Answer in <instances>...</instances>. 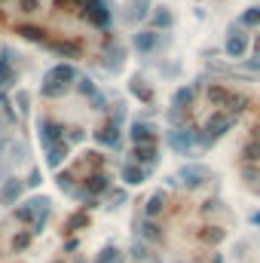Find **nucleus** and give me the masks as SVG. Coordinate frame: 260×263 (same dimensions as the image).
Listing matches in <instances>:
<instances>
[{
	"mask_svg": "<svg viewBox=\"0 0 260 263\" xmlns=\"http://www.w3.org/2000/svg\"><path fill=\"white\" fill-rule=\"evenodd\" d=\"M25 193V181H18V178H6L3 181V187H0V202L3 205H15L18 199Z\"/></svg>",
	"mask_w": 260,
	"mask_h": 263,
	"instance_id": "nucleus-8",
	"label": "nucleus"
},
{
	"mask_svg": "<svg viewBox=\"0 0 260 263\" xmlns=\"http://www.w3.org/2000/svg\"><path fill=\"white\" fill-rule=\"evenodd\" d=\"M95 141H98V144H104V147H120V126H117V123H110V126L98 129V132H95Z\"/></svg>",
	"mask_w": 260,
	"mask_h": 263,
	"instance_id": "nucleus-14",
	"label": "nucleus"
},
{
	"mask_svg": "<svg viewBox=\"0 0 260 263\" xmlns=\"http://www.w3.org/2000/svg\"><path fill=\"white\" fill-rule=\"evenodd\" d=\"M86 18L95 25V28H107L114 12L107 9V0H86Z\"/></svg>",
	"mask_w": 260,
	"mask_h": 263,
	"instance_id": "nucleus-6",
	"label": "nucleus"
},
{
	"mask_svg": "<svg viewBox=\"0 0 260 263\" xmlns=\"http://www.w3.org/2000/svg\"><path fill=\"white\" fill-rule=\"evenodd\" d=\"M135 230H138V239L141 242H162V227L156 223V220H141V223H135Z\"/></svg>",
	"mask_w": 260,
	"mask_h": 263,
	"instance_id": "nucleus-10",
	"label": "nucleus"
},
{
	"mask_svg": "<svg viewBox=\"0 0 260 263\" xmlns=\"http://www.w3.org/2000/svg\"><path fill=\"white\" fill-rule=\"evenodd\" d=\"M132 144H153L156 141V126L153 123H132V132H129Z\"/></svg>",
	"mask_w": 260,
	"mask_h": 263,
	"instance_id": "nucleus-9",
	"label": "nucleus"
},
{
	"mask_svg": "<svg viewBox=\"0 0 260 263\" xmlns=\"http://www.w3.org/2000/svg\"><path fill=\"white\" fill-rule=\"evenodd\" d=\"M117 260H120V251H117V248H104V251L95 257V263H117Z\"/></svg>",
	"mask_w": 260,
	"mask_h": 263,
	"instance_id": "nucleus-28",
	"label": "nucleus"
},
{
	"mask_svg": "<svg viewBox=\"0 0 260 263\" xmlns=\"http://www.w3.org/2000/svg\"><path fill=\"white\" fill-rule=\"evenodd\" d=\"M147 175H150V168H141V165H135V162H126V165H123V172H120V178H123L129 187L144 184V181H147Z\"/></svg>",
	"mask_w": 260,
	"mask_h": 263,
	"instance_id": "nucleus-11",
	"label": "nucleus"
},
{
	"mask_svg": "<svg viewBox=\"0 0 260 263\" xmlns=\"http://www.w3.org/2000/svg\"><path fill=\"white\" fill-rule=\"evenodd\" d=\"M132 6H135V12H132V15H138V18H144V15H147V6H150V3H147V0H135Z\"/></svg>",
	"mask_w": 260,
	"mask_h": 263,
	"instance_id": "nucleus-33",
	"label": "nucleus"
},
{
	"mask_svg": "<svg viewBox=\"0 0 260 263\" xmlns=\"http://www.w3.org/2000/svg\"><path fill=\"white\" fill-rule=\"evenodd\" d=\"M242 156H245V162H257V159H260V135L254 138V141H248V144H245Z\"/></svg>",
	"mask_w": 260,
	"mask_h": 263,
	"instance_id": "nucleus-22",
	"label": "nucleus"
},
{
	"mask_svg": "<svg viewBox=\"0 0 260 263\" xmlns=\"http://www.w3.org/2000/svg\"><path fill=\"white\" fill-rule=\"evenodd\" d=\"M25 184H28V187H37V184H40V172H37V168H34V172H31V178H28V181H25Z\"/></svg>",
	"mask_w": 260,
	"mask_h": 263,
	"instance_id": "nucleus-36",
	"label": "nucleus"
},
{
	"mask_svg": "<svg viewBox=\"0 0 260 263\" xmlns=\"http://www.w3.org/2000/svg\"><path fill=\"white\" fill-rule=\"evenodd\" d=\"M233 123H236L233 114H227V110H214V114L208 117V123H205V132H199V144H202V147H211L220 135H227V132L233 129Z\"/></svg>",
	"mask_w": 260,
	"mask_h": 263,
	"instance_id": "nucleus-1",
	"label": "nucleus"
},
{
	"mask_svg": "<svg viewBox=\"0 0 260 263\" xmlns=\"http://www.w3.org/2000/svg\"><path fill=\"white\" fill-rule=\"evenodd\" d=\"M15 83V73L9 67V49H3V59H0V86H12Z\"/></svg>",
	"mask_w": 260,
	"mask_h": 263,
	"instance_id": "nucleus-19",
	"label": "nucleus"
},
{
	"mask_svg": "<svg viewBox=\"0 0 260 263\" xmlns=\"http://www.w3.org/2000/svg\"><path fill=\"white\" fill-rule=\"evenodd\" d=\"M28 245H31V233H18V236L12 239V248H15V251H22V248H28Z\"/></svg>",
	"mask_w": 260,
	"mask_h": 263,
	"instance_id": "nucleus-31",
	"label": "nucleus"
},
{
	"mask_svg": "<svg viewBox=\"0 0 260 263\" xmlns=\"http://www.w3.org/2000/svg\"><path fill=\"white\" fill-rule=\"evenodd\" d=\"M104 187H107V178H104V175H95V178H92V184H89V190H86V193H89V196H95V193H101V190H104Z\"/></svg>",
	"mask_w": 260,
	"mask_h": 263,
	"instance_id": "nucleus-26",
	"label": "nucleus"
},
{
	"mask_svg": "<svg viewBox=\"0 0 260 263\" xmlns=\"http://www.w3.org/2000/svg\"><path fill=\"white\" fill-rule=\"evenodd\" d=\"M46 77L49 80H55V83H65V86H70V83H77V70H73V65H55L46 70Z\"/></svg>",
	"mask_w": 260,
	"mask_h": 263,
	"instance_id": "nucleus-13",
	"label": "nucleus"
},
{
	"mask_svg": "<svg viewBox=\"0 0 260 263\" xmlns=\"http://www.w3.org/2000/svg\"><path fill=\"white\" fill-rule=\"evenodd\" d=\"M199 236H202L205 242H220V239H224V230H217V227H205Z\"/></svg>",
	"mask_w": 260,
	"mask_h": 263,
	"instance_id": "nucleus-27",
	"label": "nucleus"
},
{
	"mask_svg": "<svg viewBox=\"0 0 260 263\" xmlns=\"http://www.w3.org/2000/svg\"><path fill=\"white\" fill-rule=\"evenodd\" d=\"M156 43H159V34H156V31H138L135 40H132V46H135L138 52H153Z\"/></svg>",
	"mask_w": 260,
	"mask_h": 263,
	"instance_id": "nucleus-12",
	"label": "nucleus"
},
{
	"mask_svg": "<svg viewBox=\"0 0 260 263\" xmlns=\"http://www.w3.org/2000/svg\"><path fill=\"white\" fill-rule=\"evenodd\" d=\"M132 92H135V95H141L144 101H150V98H153V95H150V89H144V86H141V80H132Z\"/></svg>",
	"mask_w": 260,
	"mask_h": 263,
	"instance_id": "nucleus-32",
	"label": "nucleus"
},
{
	"mask_svg": "<svg viewBox=\"0 0 260 263\" xmlns=\"http://www.w3.org/2000/svg\"><path fill=\"white\" fill-rule=\"evenodd\" d=\"M80 223H86V214H73V217L67 220V230H77Z\"/></svg>",
	"mask_w": 260,
	"mask_h": 263,
	"instance_id": "nucleus-34",
	"label": "nucleus"
},
{
	"mask_svg": "<svg viewBox=\"0 0 260 263\" xmlns=\"http://www.w3.org/2000/svg\"><path fill=\"white\" fill-rule=\"evenodd\" d=\"M77 89H80V92H83V95H89V98H92V95H98V92H95V83H92V80H89V77H83V80H80V86H77Z\"/></svg>",
	"mask_w": 260,
	"mask_h": 263,
	"instance_id": "nucleus-30",
	"label": "nucleus"
},
{
	"mask_svg": "<svg viewBox=\"0 0 260 263\" xmlns=\"http://www.w3.org/2000/svg\"><path fill=\"white\" fill-rule=\"evenodd\" d=\"M37 138H40V144L49 150V147H55V144L65 141V126L55 123V120H40V123H37Z\"/></svg>",
	"mask_w": 260,
	"mask_h": 263,
	"instance_id": "nucleus-3",
	"label": "nucleus"
},
{
	"mask_svg": "<svg viewBox=\"0 0 260 263\" xmlns=\"http://www.w3.org/2000/svg\"><path fill=\"white\" fill-rule=\"evenodd\" d=\"M15 104H18L22 114H28V110H31V95H28L25 89H18V92H15Z\"/></svg>",
	"mask_w": 260,
	"mask_h": 263,
	"instance_id": "nucleus-25",
	"label": "nucleus"
},
{
	"mask_svg": "<svg viewBox=\"0 0 260 263\" xmlns=\"http://www.w3.org/2000/svg\"><path fill=\"white\" fill-rule=\"evenodd\" d=\"M248 220H251V223H254V227H260V211H254V214H251V217H248Z\"/></svg>",
	"mask_w": 260,
	"mask_h": 263,
	"instance_id": "nucleus-37",
	"label": "nucleus"
},
{
	"mask_svg": "<svg viewBox=\"0 0 260 263\" xmlns=\"http://www.w3.org/2000/svg\"><path fill=\"white\" fill-rule=\"evenodd\" d=\"M242 175H245L248 181H254V178H257V168H254V165H242Z\"/></svg>",
	"mask_w": 260,
	"mask_h": 263,
	"instance_id": "nucleus-35",
	"label": "nucleus"
},
{
	"mask_svg": "<svg viewBox=\"0 0 260 263\" xmlns=\"http://www.w3.org/2000/svg\"><path fill=\"white\" fill-rule=\"evenodd\" d=\"M65 156H67V144L62 141V144H55V147H49V150H46V165L59 168V165L65 162Z\"/></svg>",
	"mask_w": 260,
	"mask_h": 263,
	"instance_id": "nucleus-17",
	"label": "nucleus"
},
{
	"mask_svg": "<svg viewBox=\"0 0 260 263\" xmlns=\"http://www.w3.org/2000/svg\"><path fill=\"white\" fill-rule=\"evenodd\" d=\"M55 181H59V190H62V193H73V175H70V172H59Z\"/></svg>",
	"mask_w": 260,
	"mask_h": 263,
	"instance_id": "nucleus-24",
	"label": "nucleus"
},
{
	"mask_svg": "<svg viewBox=\"0 0 260 263\" xmlns=\"http://www.w3.org/2000/svg\"><path fill=\"white\" fill-rule=\"evenodd\" d=\"M18 34H25V37H31V40H43V31H40V28H31V25H22Z\"/></svg>",
	"mask_w": 260,
	"mask_h": 263,
	"instance_id": "nucleus-29",
	"label": "nucleus"
},
{
	"mask_svg": "<svg viewBox=\"0 0 260 263\" xmlns=\"http://www.w3.org/2000/svg\"><path fill=\"white\" fill-rule=\"evenodd\" d=\"M156 263H159V260H156Z\"/></svg>",
	"mask_w": 260,
	"mask_h": 263,
	"instance_id": "nucleus-38",
	"label": "nucleus"
},
{
	"mask_svg": "<svg viewBox=\"0 0 260 263\" xmlns=\"http://www.w3.org/2000/svg\"><path fill=\"white\" fill-rule=\"evenodd\" d=\"M165 144L172 150H178V153H187V150H193V144H199V129H193V126H175V129L165 132Z\"/></svg>",
	"mask_w": 260,
	"mask_h": 263,
	"instance_id": "nucleus-2",
	"label": "nucleus"
},
{
	"mask_svg": "<svg viewBox=\"0 0 260 263\" xmlns=\"http://www.w3.org/2000/svg\"><path fill=\"white\" fill-rule=\"evenodd\" d=\"M162 208H165V193L159 190V193H153V196L147 199V205H144V217H147V220H156V217L162 214Z\"/></svg>",
	"mask_w": 260,
	"mask_h": 263,
	"instance_id": "nucleus-15",
	"label": "nucleus"
},
{
	"mask_svg": "<svg viewBox=\"0 0 260 263\" xmlns=\"http://www.w3.org/2000/svg\"><path fill=\"white\" fill-rule=\"evenodd\" d=\"M260 25V6H248L239 18V28H257Z\"/></svg>",
	"mask_w": 260,
	"mask_h": 263,
	"instance_id": "nucleus-21",
	"label": "nucleus"
},
{
	"mask_svg": "<svg viewBox=\"0 0 260 263\" xmlns=\"http://www.w3.org/2000/svg\"><path fill=\"white\" fill-rule=\"evenodd\" d=\"M156 144H135L132 147V162L135 165H141V168H150L153 162H156Z\"/></svg>",
	"mask_w": 260,
	"mask_h": 263,
	"instance_id": "nucleus-7",
	"label": "nucleus"
},
{
	"mask_svg": "<svg viewBox=\"0 0 260 263\" xmlns=\"http://www.w3.org/2000/svg\"><path fill=\"white\" fill-rule=\"evenodd\" d=\"M65 92H67L65 83H55V80H49V77H46L43 86H40V95H43V98H62Z\"/></svg>",
	"mask_w": 260,
	"mask_h": 263,
	"instance_id": "nucleus-16",
	"label": "nucleus"
},
{
	"mask_svg": "<svg viewBox=\"0 0 260 263\" xmlns=\"http://www.w3.org/2000/svg\"><path fill=\"white\" fill-rule=\"evenodd\" d=\"M208 178H211V175H208V168H205V165H196V162L184 165V168L178 172V181H181L187 190H196V187H202Z\"/></svg>",
	"mask_w": 260,
	"mask_h": 263,
	"instance_id": "nucleus-4",
	"label": "nucleus"
},
{
	"mask_svg": "<svg viewBox=\"0 0 260 263\" xmlns=\"http://www.w3.org/2000/svg\"><path fill=\"white\" fill-rule=\"evenodd\" d=\"M129 254H132V260H135V263H138V260H147V242L135 239V242H132V248H129Z\"/></svg>",
	"mask_w": 260,
	"mask_h": 263,
	"instance_id": "nucleus-23",
	"label": "nucleus"
},
{
	"mask_svg": "<svg viewBox=\"0 0 260 263\" xmlns=\"http://www.w3.org/2000/svg\"><path fill=\"white\" fill-rule=\"evenodd\" d=\"M175 25V15L169 12V6H159L153 12V28H172Z\"/></svg>",
	"mask_w": 260,
	"mask_h": 263,
	"instance_id": "nucleus-20",
	"label": "nucleus"
},
{
	"mask_svg": "<svg viewBox=\"0 0 260 263\" xmlns=\"http://www.w3.org/2000/svg\"><path fill=\"white\" fill-rule=\"evenodd\" d=\"M224 49H227L230 59H245V52H248V34L233 25V28H230V37H227V43H224Z\"/></svg>",
	"mask_w": 260,
	"mask_h": 263,
	"instance_id": "nucleus-5",
	"label": "nucleus"
},
{
	"mask_svg": "<svg viewBox=\"0 0 260 263\" xmlns=\"http://www.w3.org/2000/svg\"><path fill=\"white\" fill-rule=\"evenodd\" d=\"M193 86H181V89H178V92H175V98H172V107H175V110H184V104H190V101H193Z\"/></svg>",
	"mask_w": 260,
	"mask_h": 263,
	"instance_id": "nucleus-18",
	"label": "nucleus"
}]
</instances>
